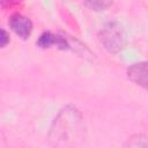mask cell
Listing matches in <instances>:
<instances>
[{
    "instance_id": "5b68a950",
    "label": "cell",
    "mask_w": 148,
    "mask_h": 148,
    "mask_svg": "<svg viewBox=\"0 0 148 148\" xmlns=\"http://www.w3.org/2000/svg\"><path fill=\"white\" fill-rule=\"evenodd\" d=\"M86 5L90 6L94 9H105L108 6L111 5V2H109V1H89V2H86Z\"/></svg>"
},
{
    "instance_id": "8992f818",
    "label": "cell",
    "mask_w": 148,
    "mask_h": 148,
    "mask_svg": "<svg viewBox=\"0 0 148 148\" xmlns=\"http://www.w3.org/2000/svg\"><path fill=\"white\" fill-rule=\"evenodd\" d=\"M9 40H10L9 34L6 30L0 28V47H5L9 43Z\"/></svg>"
},
{
    "instance_id": "3957f363",
    "label": "cell",
    "mask_w": 148,
    "mask_h": 148,
    "mask_svg": "<svg viewBox=\"0 0 148 148\" xmlns=\"http://www.w3.org/2000/svg\"><path fill=\"white\" fill-rule=\"evenodd\" d=\"M37 45L43 49L51 47L52 45H57L59 49H62V50L68 47V43L66 42L65 38H62L59 35H54L50 31H45L39 36V38L37 40Z\"/></svg>"
},
{
    "instance_id": "7a4b0ae2",
    "label": "cell",
    "mask_w": 148,
    "mask_h": 148,
    "mask_svg": "<svg viewBox=\"0 0 148 148\" xmlns=\"http://www.w3.org/2000/svg\"><path fill=\"white\" fill-rule=\"evenodd\" d=\"M8 24L10 27V29L23 39H27L32 31L31 20L20 13L13 14L8 20Z\"/></svg>"
},
{
    "instance_id": "277c9868",
    "label": "cell",
    "mask_w": 148,
    "mask_h": 148,
    "mask_svg": "<svg viewBox=\"0 0 148 148\" xmlns=\"http://www.w3.org/2000/svg\"><path fill=\"white\" fill-rule=\"evenodd\" d=\"M128 77L136 84H140L143 88H146L147 87V64L140 62L131 66L128 68Z\"/></svg>"
},
{
    "instance_id": "6da1fadb",
    "label": "cell",
    "mask_w": 148,
    "mask_h": 148,
    "mask_svg": "<svg viewBox=\"0 0 148 148\" xmlns=\"http://www.w3.org/2000/svg\"><path fill=\"white\" fill-rule=\"evenodd\" d=\"M101 40L109 51L116 52L124 46V35L121 27L116 23H109L101 34Z\"/></svg>"
}]
</instances>
